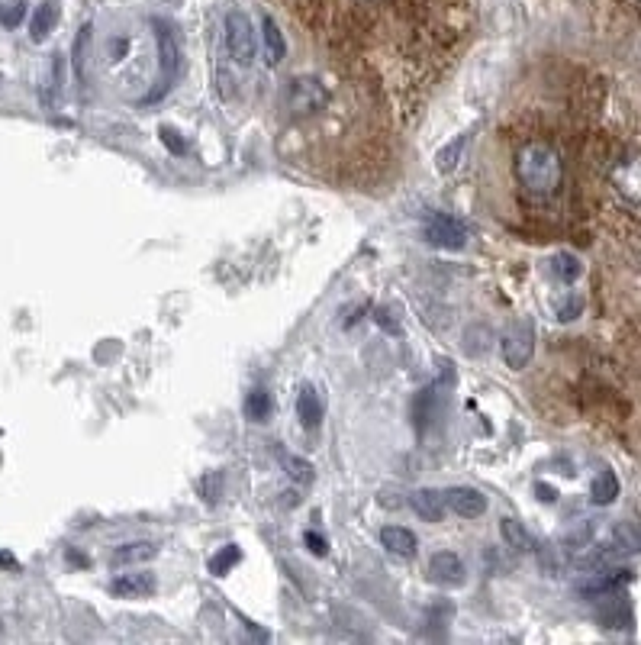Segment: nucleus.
Returning <instances> with one entry per match:
<instances>
[{
  "mask_svg": "<svg viewBox=\"0 0 641 645\" xmlns=\"http://www.w3.org/2000/svg\"><path fill=\"white\" fill-rule=\"evenodd\" d=\"M516 178L529 194L548 197L561 188L564 181V162L548 142H522L516 152Z\"/></svg>",
  "mask_w": 641,
  "mask_h": 645,
  "instance_id": "1",
  "label": "nucleus"
},
{
  "mask_svg": "<svg viewBox=\"0 0 641 645\" xmlns=\"http://www.w3.org/2000/svg\"><path fill=\"white\" fill-rule=\"evenodd\" d=\"M226 49L239 65H252L255 62L258 42H255V30H252L249 13H242V10H229L226 13Z\"/></svg>",
  "mask_w": 641,
  "mask_h": 645,
  "instance_id": "2",
  "label": "nucleus"
},
{
  "mask_svg": "<svg viewBox=\"0 0 641 645\" xmlns=\"http://www.w3.org/2000/svg\"><path fill=\"white\" fill-rule=\"evenodd\" d=\"M500 352H503V362L509 368H526L532 362V352H535V329H532V323L506 326L503 339H500Z\"/></svg>",
  "mask_w": 641,
  "mask_h": 645,
  "instance_id": "3",
  "label": "nucleus"
},
{
  "mask_svg": "<svg viewBox=\"0 0 641 645\" xmlns=\"http://www.w3.org/2000/svg\"><path fill=\"white\" fill-rule=\"evenodd\" d=\"M609 181H613V188L629 200V204L641 207V152H629V155H622L619 162H613V168H609Z\"/></svg>",
  "mask_w": 641,
  "mask_h": 645,
  "instance_id": "4",
  "label": "nucleus"
},
{
  "mask_svg": "<svg viewBox=\"0 0 641 645\" xmlns=\"http://www.w3.org/2000/svg\"><path fill=\"white\" fill-rule=\"evenodd\" d=\"M426 242H432L435 249H461L468 242V226L445 213H435L426 223Z\"/></svg>",
  "mask_w": 641,
  "mask_h": 645,
  "instance_id": "5",
  "label": "nucleus"
},
{
  "mask_svg": "<svg viewBox=\"0 0 641 645\" xmlns=\"http://www.w3.org/2000/svg\"><path fill=\"white\" fill-rule=\"evenodd\" d=\"M284 100H287V107L294 110V113H307V110H313V107H319V104H326L329 91H326L319 81H313V78H297V81L284 91Z\"/></svg>",
  "mask_w": 641,
  "mask_h": 645,
  "instance_id": "6",
  "label": "nucleus"
},
{
  "mask_svg": "<svg viewBox=\"0 0 641 645\" xmlns=\"http://www.w3.org/2000/svg\"><path fill=\"white\" fill-rule=\"evenodd\" d=\"M158 65H162L165 91H168V84L178 78V71H181V46H178V36H174L171 26H158Z\"/></svg>",
  "mask_w": 641,
  "mask_h": 645,
  "instance_id": "7",
  "label": "nucleus"
},
{
  "mask_svg": "<svg viewBox=\"0 0 641 645\" xmlns=\"http://www.w3.org/2000/svg\"><path fill=\"white\" fill-rule=\"evenodd\" d=\"M155 575L152 571H126V575L110 581V594L116 597H152L155 594Z\"/></svg>",
  "mask_w": 641,
  "mask_h": 645,
  "instance_id": "8",
  "label": "nucleus"
},
{
  "mask_svg": "<svg viewBox=\"0 0 641 645\" xmlns=\"http://www.w3.org/2000/svg\"><path fill=\"white\" fill-rule=\"evenodd\" d=\"M429 578L442 587H458L464 584V565L455 552H435L429 562Z\"/></svg>",
  "mask_w": 641,
  "mask_h": 645,
  "instance_id": "9",
  "label": "nucleus"
},
{
  "mask_svg": "<svg viewBox=\"0 0 641 645\" xmlns=\"http://www.w3.org/2000/svg\"><path fill=\"white\" fill-rule=\"evenodd\" d=\"M448 507L455 510L458 516H484L487 513V497L477 491V487H451L448 491Z\"/></svg>",
  "mask_w": 641,
  "mask_h": 645,
  "instance_id": "10",
  "label": "nucleus"
},
{
  "mask_svg": "<svg viewBox=\"0 0 641 645\" xmlns=\"http://www.w3.org/2000/svg\"><path fill=\"white\" fill-rule=\"evenodd\" d=\"M410 507L419 513V520H426V523L445 520V494L435 491V487H419V491H413Z\"/></svg>",
  "mask_w": 641,
  "mask_h": 645,
  "instance_id": "11",
  "label": "nucleus"
},
{
  "mask_svg": "<svg viewBox=\"0 0 641 645\" xmlns=\"http://www.w3.org/2000/svg\"><path fill=\"white\" fill-rule=\"evenodd\" d=\"M381 542H384L387 552L400 555V558H413L419 552V542L406 526H384L381 529Z\"/></svg>",
  "mask_w": 641,
  "mask_h": 645,
  "instance_id": "12",
  "label": "nucleus"
},
{
  "mask_svg": "<svg viewBox=\"0 0 641 645\" xmlns=\"http://www.w3.org/2000/svg\"><path fill=\"white\" fill-rule=\"evenodd\" d=\"M297 417L307 429H316L319 423H323V400H319V394L310 384H303L300 394H297Z\"/></svg>",
  "mask_w": 641,
  "mask_h": 645,
  "instance_id": "13",
  "label": "nucleus"
},
{
  "mask_svg": "<svg viewBox=\"0 0 641 645\" xmlns=\"http://www.w3.org/2000/svg\"><path fill=\"white\" fill-rule=\"evenodd\" d=\"M58 17H62V10H58L55 0H46V4H39V10L33 13V23H29V39H33V42H46L49 33L55 30Z\"/></svg>",
  "mask_w": 641,
  "mask_h": 645,
  "instance_id": "14",
  "label": "nucleus"
},
{
  "mask_svg": "<svg viewBox=\"0 0 641 645\" xmlns=\"http://www.w3.org/2000/svg\"><path fill=\"white\" fill-rule=\"evenodd\" d=\"M155 555H158L155 542H126V546H120L110 555V562L113 565H139V562H152Z\"/></svg>",
  "mask_w": 641,
  "mask_h": 645,
  "instance_id": "15",
  "label": "nucleus"
},
{
  "mask_svg": "<svg viewBox=\"0 0 641 645\" xmlns=\"http://www.w3.org/2000/svg\"><path fill=\"white\" fill-rule=\"evenodd\" d=\"M500 533H503V542L509 549H516V552H535V539L526 526H522L519 520H503L500 523Z\"/></svg>",
  "mask_w": 641,
  "mask_h": 645,
  "instance_id": "16",
  "label": "nucleus"
},
{
  "mask_svg": "<svg viewBox=\"0 0 641 645\" xmlns=\"http://www.w3.org/2000/svg\"><path fill=\"white\" fill-rule=\"evenodd\" d=\"M261 33H265V52H268V62H271V65L284 62V55H287V42H284V33L278 30V23H274L271 17H265V20H261Z\"/></svg>",
  "mask_w": 641,
  "mask_h": 645,
  "instance_id": "17",
  "label": "nucleus"
},
{
  "mask_svg": "<svg viewBox=\"0 0 641 645\" xmlns=\"http://www.w3.org/2000/svg\"><path fill=\"white\" fill-rule=\"evenodd\" d=\"M468 139H471V133H461L458 139H451V142H448V146L439 152V159H435V165H439V171H455V168H458L461 152H464V146H468Z\"/></svg>",
  "mask_w": 641,
  "mask_h": 645,
  "instance_id": "18",
  "label": "nucleus"
},
{
  "mask_svg": "<svg viewBox=\"0 0 641 645\" xmlns=\"http://www.w3.org/2000/svg\"><path fill=\"white\" fill-rule=\"evenodd\" d=\"M616 494H619L616 475H613V471H603V475L593 481V504H600V507H603V504H613Z\"/></svg>",
  "mask_w": 641,
  "mask_h": 645,
  "instance_id": "19",
  "label": "nucleus"
},
{
  "mask_svg": "<svg viewBox=\"0 0 641 645\" xmlns=\"http://www.w3.org/2000/svg\"><path fill=\"white\" fill-rule=\"evenodd\" d=\"M245 417L252 423H265L271 417V397L265 391H252L245 397Z\"/></svg>",
  "mask_w": 641,
  "mask_h": 645,
  "instance_id": "20",
  "label": "nucleus"
},
{
  "mask_svg": "<svg viewBox=\"0 0 641 645\" xmlns=\"http://www.w3.org/2000/svg\"><path fill=\"white\" fill-rule=\"evenodd\" d=\"M600 623L603 626H613V629H619V626H629V607L622 604V600H609V604H603L600 607Z\"/></svg>",
  "mask_w": 641,
  "mask_h": 645,
  "instance_id": "21",
  "label": "nucleus"
},
{
  "mask_svg": "<svg viewBox=\"0 0 641 645\" xmlns=\"http://www.w3.org/2000/svg\"><path fill=\"white\" fill-rule=\"evenodd\" d=\"M281 462H284V471L294 481H300V484H310L313 481V465L310 462H303V458L287 455V452H281Z\"/></svg>",
  "mask_w": 641,
  "mask_h": 645,
  "instance_id": "22",
  "label": "nucleus"
},
{
  "mask_svg": "<svg viewBox=\"0 0 641 645\" xmlns=\"http://www.w3.org/2000/svg\"><path fill=\"white\" fill-rule=\"evenodd\" d=\"M239 558H242V552H239V546H226V549H220L213 558H210V571L213 575H229V568L232 565H239Z\"/></svg>",
  "mask_w": 641,
  "mask_h": 645,
  "instance_id": "23",
  "label": "nucleus"
},
{
  "mask_svg": "<svg viewBox=\"0 0 641 645\" xmlns=\"http://www.w3.org/2000/svg\"><path fill=\"white\" fill-rule=\"evenodd\" d=\"M26 17V4L23 0H17V4H0V26H7V30H17V26L23 23Z\"/></svg>",
  "mask_w": 641,
  "mask_h": 645,
  "instance_id": "24",
  "label": "nucleus"
},
{
  "mask_svg": "<svg viewBox=\"0 0 641 645\" xmlns=\"http://www.w3.org/2000/svg\"><path fill=\"white\" fill-rule=\"evenodd\" d=\"M158 139L165 142V149H168L171 155H184V152H187V139H184L174 126H162V129H158Z\"/></svg>",
  "mask_w": 641,
  "mask_h": 645,
  "instance_id": "25",
  "label": "nucleus"
},
{
  "mask_svg": "<svg viewBox=\"0 0 641 645\" xmlns=\"http://www.w3.org/2000/svg\"><path fill=\"white\" fill-rule=\"evenodd\" d=\"M551 271L561 278V281H574L580 275V265H577V258L571 255H555V262H551Z\"/></svg>",
  "mask_w": 641,
  "mask_h": 645,
  "instance_id": "26",
  "label": "nucleus"
},
{
  "mask_svg": "<svg viewBox=\"0 0 641 645\" xmlns=\"http://www.w3.org/2000/svg\"><path fill=\"white\" fill-rule=\"evenodd\" d=\"M593 536V526L584 523V526H577V529H567V536H564V546L567 549H580V546H587Z\"/></svg>",
  "mask_w": 641,
  "mask_h": 645,
  "instance_id": "27",
  "label": "nucleus"
},
{
  "mask_svg": "<svg viewBox=\"0 0 641 645\" xmlns=\"http://www.w3.org/2000/svg\"><path fill=\"white\" fill-rule=\"evenodd\" d=\"M87 42H91V26H84V30L78 33V39H75V71H78L81 81H84V52H87Z\"/></svg>",
  "mask_w": 641,
  "mask_h": 645,
  "instance_id": "28",
  "label": "nucleus"
},
{
  "mask_svg": "<svg viewBox=\"0 0 641 645\" xmlns=\"http://www.w3.org/2000/svg\"><path fill=\"white\" fill-rule=\"evenodd\" d=\"M303 542H307V549H310L313 555H326V552H329L326 539H323V536H319V533H313V529H310V533H307V536H303Z\"/></svg>",
  "mask_w": 641,
  "mask_h": 645,
  "instance_id": "29",
  "label": "nucleus"
},
{
  "mask_svg": "<svg viewBox=\"0 0 641 645\" xmlns=\"http://www.w3.org/2000/svg\"><path fill=\"white\" fill-rule=\"evenodd\" d=\"M535 494H538V500H548V504H555L558 500L555 487H548V484H535Z\"/></svg>",
  "mask_w": 641,
  "mask_h": 645,
  "instance_id": "30",
  "label": "nucleus"
},
{
  "mask_svg": "<svg viewBox=\"0 0 641 645\" xmlns=\"http://www.w3.org/2000/svg\"><path fill=\"white\" fill-rule=\"evenodd\" d=\"M0 565H4V568H17V562H13L7 552H0Z\"/></svg>",
  "mask_w": 641,
  "mask_h": 645,
  "instance_id": "31",
  "label": "nucleus"
}]
</instances>
